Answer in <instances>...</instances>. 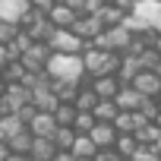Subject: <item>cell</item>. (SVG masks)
<instances>
[{"label":"cell","instance_id":"obj_28","mask_svg":"<svg viewBox=\"0 0 161 161\" xmlns=\"http://www.w3.org/2000/svg\"><path fill=\"white\" fill-rule=\"evenodd\" d=\"M3 161H35V158H32V155H7Z\"/></svg>","mask_w":161,"mask_h":161},{"label":"cell","instance_id":"obj_1","mask_svg":"<svg viewBox=\"0 0 161 161\" xmlns=\"http://www.w3.org/2000/svg\"><path fill=\"white\" fill-rule=\"evenodd\" d=\"M44 73H47L51 82H82V76H86L82 54H54L51 51Z\"/></svg>","mask_w":161,"mask_h":161},{"label":"cell","instance_id":"obj_31","mask_svg":"<svg viewBox=\"0 0 161 161\" xmlns=\"http://www.w3.org/2000/svg\"><path fill=\"white\" fill-rule=\"evenodd\" d=\"M152 123H155V126H158V130H161V111H158V117H155V120H152Z\"/></svg>","mask_w":161,"mask_h":161},{"label":"cell","instance_id":"obj_20","mask_svg":"<svg viewBox=\"0 0 161 161\" xmlns=\"http://www.w3.org/2000/svg\"><path fill=\"white\" fill-rule=\"evenodd\" d=\"M76 130L73 126H57V133H54V145L60 148V152H69L73 148V142H76Z\"/></svg>","mask_w":161,"mask_h":161},{"label":"cell","instance_id":"obj_6","mask_svg":"<svg viewBox=\"0 0 161 161\" xmlns=\"http://www.w3.org/2000/svg\"><path fill=\"white\" fill-rule=\"evenodd\" d=\"M47 19H51L54 29H73V22L79 19V10H73L69 3H54L51 13H47Z\"/></svg>","mask_w":161,"mask_h":161},{"label":"cell","instance_id":"obj_14","mask_svg":"<svg viewBox=\"0 0 161 161\" xmlns=\"http://www.w3.org/2000/svg\"><path fill=\"white\" fill-rule=\"evenodd\" d=\"M98 16H101V22L111 29V25H120V22L126 19V10H123L120 3H104V7L98 10Z\"/></svg>","mask_w":161,"mask_h":161},{"label":"cell","instance_id":"obj_30","mask_svg":"<svg viewBox=\"0 0 161 161\" xmlns=\"http://www.w3.org/2000/svg\"><path fill=\"white\" fill-rule=\"evenodd\" d=\"M7 155H10V152H7V145H3V142H0V161H3Z\"/></svg>","mask_w":161,"mask_h":161},{"label":"cell","instance_id":"obj_21","mask_svg":"<svg viewBox=\"0 0 161 161\" xmlns=\"http://www.w3.org/2000/svg\"><path fill=\"white\" fill-rule=\"evenodd\" d=\"M98 101H101V98H98V95L92 92V86H89V89H79V95H76L73 104H76V111H95Z\"/></svg>","mask_w":161,"mask_h":161},{"label":"cell","instance_id":"obj_13","mask_svg":"<svg viewBox=\"0 0 161 161\" xmlns=\"http://www.w3.org/2000/svg\"><path fill=\"white\" fill-rule=\"evenodd\" d=\"M69 152H73L76 158H95V155H98V145L92 142V136H89V133H79Z\"/></svg>","mask_w":161,"mask_h":161},{"label":"cell","instance_id":"obj_35","mask_svg":"<svg viewBox=\"0 0 161 161\" xmlns=\"http://www.w3.org/2000/svg\"><path fill=\"white\" fill-rule=\"evenodd\" d=\"M155 73H158V76H161V63H158V69H155Z\"/></svg>","mask_w":161,"mask_h":161},{"label":"cell","instance_id":"obj_7","mask_svg":"<svg viewBox=\"0 0 161 161\" xmlns=\"http://www.w3.org/2000/svg\"><path fill=\"white\" fill-rule=\"evenodd\" d=\"M29 3H32V0H0V19L19 25L22 16L29 13Z\"/></svg>","mask_w":161,"mask_h":161},{"label":"cell","instance_id":"obj_22","mask_svg":"<svg viewBox=\"0 0 161 161\" xmlns=\"http://www.w3.org/2000/svg\"><path fill=\"white\" fill-rule=\"evenodd\" d=\"M0 76H3L7 82H22V79L29 76V69H25V63H22V60H13V63H7V66H3V73H0Z\"/></svg>","mask_w":161,"mask_h":161},{"label":"cell","instance_id":"obj_11","mask_svg":"<svg viewBox=\"0 0 161 161\" xmlns=\"http://www.w3.org/2000/svg\"><path fill=\"white\" fill-rule=\"evenodd\" d=\"M22 130H25V123H22L19 114H3V117H0V142H10Z\"/></svg>","mask_w":161,"mask_h":161},{"label":"cell","instance_id":"obj_2","mask_svg":"<svg viewBox=\"0 0 161 161\" xmlns=\"http://www.w3.org/2000/svg\"><path fill=\"white\" fill-rule=\"evenodd\" d=\"M82 63H86V73L95 79V76H117V69H120V54H114V51H101V47H95L92 41L86 44V51H82Z\"/></svg>","mask_w":161,"mask_h":161},{"label":"cell","instance_id":"obj_27","mask_svg":"<svg viewBox=\"0 0 161 161\" xmlns=\"http://www.w3.org/2000/svg\"><path fill=\"white\" fill-rule=\"evenodd\" d=\"M51 161H76V155H73V152H60V148H57V155H54Z\"/></svg>","mask_w":161,"mask_h":161},{"label":"cell","instance_id":"obj_24","mask_svg":"<svg viewBox=\"0 0 161 161\" xmlns=\"http://www.w3.org/2000/svg\"><path fill=\"white\" fill-rule=\"evenodd\" d=\"M130 161H161V155H158V148H155V145H139V148H136V155H133Z\"/></svg>","mask_w":161,"mask_h":161},{"label":"cell","instance_id":"obj_32","mask_svg":"<svg viewBox=\"0 0 161 161\" xmlns=\"http://www.w3.org/2000/svg\"><path fill=\"white\" fill-rule=\"evenodd\" d=\"M76 161H95V158H76Z\"/></svg>","mask_w":161,"mask_h":161},{"label":"cell","instance_id":"obj_29","mask_svg":"<svg viewBox=\"0 0 161 161\" xmlns=\"http://www.w3.org/2000/svg\"><path fill=\"white\" fill-rule=\"evenodd\" d=\"M152 47H155V51L161 54V35H155V44H152Z\"/></svg>","mask_w":161,"mask_h":161},{"label":"cell","instance_id":"obj_23","mask_svg":"<svg viewBox=\"0 0 161 161\" xmlns=\"http://www.w3.org/2000/svg\"><path fill=\"white\" fill-rule=\"evenodd\" d=\"M98 120H95V114L92 111H79L76 114V120H73V130L76 133H92V126H95Z\"/></svg>","mask_w":161,"mask_h":161},{"label":"cell","instance_id":"obj_19","mask_svg":"<svg viewBox=\"0 0 161 161\" xmlns=\"http://www.w3.org/2000/svg\"><path fill=\"white\" fill-rule=\"evenodd\" d=\"M76 104H66V101H60L57 108H54V120H57V126H73V120H76Z\"/></svg>","mask_w":161,"mask_h":161},{"label":"cell","instance_id":"obj_26","mask_svg":"<svg viewBox=\"0 0 161 161\" xmlns=\"http://www.w3.org/2000/svg\"><path fill=\"white\" fill-rule=\"evenodd\" d=\"M95 161H123V158L117 155V148H98V155H95Z\"/></svg>","mask_w":161,"mask_h":161},{"label":"cell","instance_id":"obj_8","mask_svg":"<svg viewBox=\"0 0 161 161\" xmlns=\"http://www.w3.org/2000/svg\"><path fill=\"white\" fill-rule=\"evenodd\" d=\"M89 136H92V142H95L98 148H114V142H117V136H120V133H117V126H114V123H95Z\"/></svg>","mask_w":161,"mask_h":161},{"label":"cell","instance_id":"obj_3","mask_svg":"<svg viewBox=\"0 0 161 161\" xmlns=\"http://www.w3.org/2000/svg\"><path fill=\"white\" fill-rule=\"evenodd\" d=\"M89 41H82L73 29H54L51 38H47V47L54 54H82Z\"/></svg>","mask_w":161,"mask_h":161},{"label":"cell","instance_id":"obj_34","mask_svg":"<svg viewBox=\"0 0 161 161\" xmlns=\"http://www.w3.org/2000/svg\"><path fill=\"white\" fill-rule=\"evenodd\" d=\"M54 3H69V0H54Z\"/></svg>","mask_w":161,"mask_h":161},{"label":"cell","instance_id":"obj_15","mask_svg":"<svg viewBox=\"0 0 161 161\" xmlns=\"http://www.w3.org/2000/svg\"><path fill=\"white\" fill-rule=\"evenodd\" d=\"M92 114H95V120H98V123H114V120H117V114H120V108H117V101H114V98H108V101H98Z\"/></svg>","mask_w":161,"mask_h":161},{"label":"cell","instance_id":"obj_10","mask_svg":"<svg viewBox=\"0 0 161 161\" xmlns=\"http://www.w3.org/2000/svg\"><path fill=\"white\" fill-rule=\"evenodd\" d=\"M114 101H117V108H120V111H139L142 95H139L133 86H120V92L114 95Z\"/></svg>","mask_w":161,"mask_h":161},{"label":"cell","instance_id":"obj_33","mask_svg":"<svg viewBox=\"0 0 161 161\" xmlns=\"http://www.w3.org/2000/svg\"><path fill=\"white\" fill-rule=\"evenodd\" d=\"M155 101H158V108H161V92H158V98H155Z\"/></svg>","mask_w":161,"mask_h":161},{"label":"cell","instance_id":"obj_18","mask_svg":"<svg viewBox=\"0 0 161 161\" xmlns=\"http://www.w3.org/2000/svg\"><path fill=\"white\" fill-rule=\"evenodd\" d=\"M51 89H54L57 101H66V104H73L79 95V82H51Z\"/></svg>","mask_w":161,"mask_h":161},{"label":"cell","instance_id":"obj_25","mask_svg":"<svg viewBox=\"0 0 161 161\" xmlns=\"http://www.w3.org/2000/svg\"><path fill=\"white\" fill-rule=\"evenodd\" d=\"M16 35H19L16 22H3V19H0V44H10Z\"/></svg>","mask_w":161,"mask_h":161},{"label":"cell","instance_id":"obj_17","mask_svg":"<svg viewBox=\"0 0 161 161\" xmlns=\"http://www.w3.org/2000/svg\"><path fill=\"white\" fill-rule=\"evenodd\" d=\"M35 161H51L54 155H57V145H54V139H38L35 136V142H32V152H29Z\"/></svg>","mask_w":161,"mask_h":161},{"label":"cell","instance_id":"obj_9","mask_svg":"<svg viewBox=\"0 0 161 161\" xmlns=\"http://www.w3.org/2000/svg\"><path fill=\"white\" fill-rule=\"evenodd\" d=\"M120 86H123V82H120L117 76H95V79H92V92H95L101 101L114 98V95L120 92Z\"/></svg>","mask_w":161,"mask_h":161},{"label":"cell","instance_id":"obj_4","mask_svg":"<svg viewBox=\"0 0 161 161\" xmlns=\"http://www.w3.org/2000/svg\"><path fill=\"white\" fill-rule=\"evenodd\" d=\"M25 126H29V133L38 136V139H54V133H57L54 111H35V117H32Z\"/></svg>","mask_w":161,"mask_h":161},{"label":"cell","instance_id":"obj_5","mask_svg":"<svg viewBox=\"0 0 161 161\" xmlns=\"http://www.w3.org/2000/svg\"><path fill=\"white\" fill-rule=\"evenodd\" d=\"M130 86H133L142 98H158V92H161V76H158L155 69H139Z\"/></svg>","mask_w":161,"mask_h":161},{"label":"cell","instance_id":"obj_16","mask_svg":"<svg viewBox=\"0 0 161 161\" xmlns=\"http://www.w3.org/2000/svg\"><path fill=\"white\" fill-rule=\"evenodd\" d=\"M114 148H117V155H120L123 161H130V158L136 155V148H139V139H136L133 133H120L117 142H114Z\"/></svg>","mask_w":161,"mask_h":161},{"label":"cell","instance_id":"obj_12","mask_svg":"<svg viewBox=\"0 0 161 161\" xmlns=\"http://www.w3.org/2000/svg\"><path fill=\"white\" fill-rule=\"evenodd\" d=\"M32 142H35V136H32L29 126H25L22 133H16V136H13L10 142H3V145H7L10 155H29V152H32Z\"/></svg>","mask_w":161,"mask_h":161}]
</instances>
